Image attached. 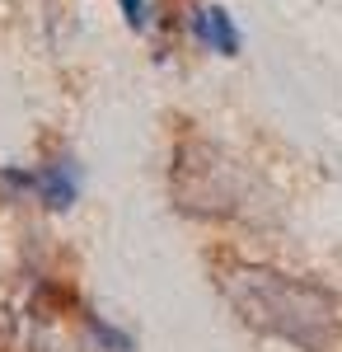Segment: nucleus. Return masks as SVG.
<instances>
[{
	"mask_svg": "<svg viewBox=\"0 0 342 352\" xmlns=\"http://www.w3.org/2000/svg\"><path fill=\"white\" fill-rule=\"evenodd\" d=\"M117 5H122V19H127L136 33L150 24V5H146V0H117Z\"/></svg>",
	"mask_w": 342,
	"mask_h": 352,
	"instance_id": "nucleus-6",
	"label": "nucleus"
},
{
	"mask_svg": "<svg viewBox=\"0 0 342 352\" xmlns=\"http://www.w3.org/2000/svg\"><path fill=\"white\" fill-rule=\"evenodd\" d=\"M33 192L47 212H71L80 197V174L71 160H52L43 169H33Z\"/></svg>",
	"mask_w": 342,
	"mask_h": 352,
	"instance_id": "nucleus-4",
	"label": "nucleus"
},
{
	"mask_svg": "<svg viewBox=\"0 0 342 352\" xmlns=\"http://www.w3.org/2000/svg\"><path fill=\"white\" fill-rule=\"evenodd\" d=\"M244 169L211 141H183L174 151V202L187 217H235L244 207Z\"/></svg>",
	"mask_w": 342,
	"mask_h": 352,
	"instance_id": "nucleus-2",
	"label": "nucleus"
},
{
	"mask_svg": "<svg viewBox=\"0 0 342 352\" xmlns=\"http://www.w3.org/2000/svg\"><path fill=\"white\" fill-rule=\"evenodd\" d=\"M216 292L239 315V324L263 338L290 343L300 352H328L338 343L342 305L328 287H319L310 277L225 258L216 263Z\"/></svg>",
	"mask_w": 342,
	"mask_h": 352,
	"instance_id": "nucleus-1",
	"label": "nucleus"
},
{
	"mask_svg": "<svg viewBox=\"0 0 342 352\" xmlns=\"http://www.w3.org/2000/svg\"><path fill=\"white\" fill-rule=\"evenodd\" d=\"M192 38L216 56H239V47H244V33L225 5H197L192 10Z\"/></svg>",
	"mask_w": 342,
	"mask_h": 352,
	"instance_id": "nucleus-3",
	"label": "nucleus"
},
{
	"mask_svg": "<svg viewBox=\"0 0 342 352\" xmlns=\"http://www.w3.org/2000/svg\"><path fill=\"white\" fill-rule=\"evenodd\" d=\"M84 329H89V338H94L99 348H108V352H136V338H132V333H122L117 324H108V320L89 315V310H84Z\"/></svg>",
	"mask_w": 342,
	"mask_h": 352,
	"instance_id": "nucleus-5",
	"label": "nucleus"
}]
</instances>
